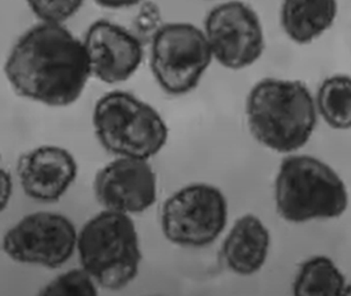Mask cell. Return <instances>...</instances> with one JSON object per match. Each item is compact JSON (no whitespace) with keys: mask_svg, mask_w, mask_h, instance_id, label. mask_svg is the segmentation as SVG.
Instances as JSON below:
<instances>
[{"mask_svg":"<svg viewBox=\"0 0 351 296\" xmlns=\"http://www.w3.org/2000/svg\"><path fill=\"white\" fill-rule=\"evenodd\" d=\"M228 203L213 185L197 183L168 197L161 211V227L169 242L201 248L213 244L225 229Z\"/></svg>","mask_w":351,"mask_h":296,"instance_id":"7","label":"cell"},{"mask_svg":"<svg viewBox=\"0 0 351 296\" xmlns=\"http://www.w3.org/2000/svg\"><path fill=\"white\" fill-rule=\"evenodd\" d=\"M28 8L43 23L61 24L73 19L86 0H25Z\"/></svg>","mask_w":351,"mask_h":296,"instance_id":"18","label":"cell"},{"mask_svg":"<svg viewBox=\"0 0 351 296\" xmlns=\"http://www.w3.org/2000/svg\"><path fill=\"white\" fill-rule=\"evenodd\" d=\"M46 296H94L97 295L95 281L85 269H71L55 277L40 292Z\"/></svg>","mask_w":351,"mask_h":296,"instance_id":"17","label":"cell"},{"mask_svg":"<svg viewBox=\"0 0 351 296\" xmlns=\"http://www.w3.org/2000/svg\"><path fill=\"white\" fill-rule=\"evenodd\" d=\"M5 73L17 95L53 108L75 104L92 77L83 41L64 25L43 22L18 38Z\"/></svg>","mask_w":351,"mask_h":296,"instance_id":"1","label":"cell"},{"mask_svg":"<svg viewBox=\"0 0 351 296\" xmlns=\"http://www.w3.org/2000/svg\"><path fill=\"white\" fill-rule=\"evenodd\" d=\"M92 76L110 85L130 79L143 63L145 49L141 38L120 24L97 20L84 36Z\"/></svg>","mask_w":351,"mask_h":296,"instance_id":"10","label":"cell"},{"mask_svg":"<svg viewBox=\"0 0 351 296\" xmlns=\"http://www.w3.org/2000/svg\"><path fill=\"white\" fill-rule=\"evenodd\" d=\"M77 248L82 267L104 289H123L138 273V234L128 214L100 212L82 227Z\"/></svg>","mask_w":351,"mask_h":296,"instance_id":"3","label":"cell"},{"mask_svg":"<svg viewBox=\"0 0 351 296\" xmlns=\"http://www.w3.org/2000/svg\"><path fill=\"white\" fill-rule=\"evenodd\" d=\"M92 121L102 147L121 157L147 160L167 143L169 130L161 115L129 92L116 90L101 96Z\"/></svg>","mask_w":351,"mask_h":296,"instance_id":"5","label":"cell"},{"mask_svg":"<svg viewBox=\"0 0 351 296\" xmlns=\"http://www.w3.org/2000/svg\"><path fill=\"white\" fill-rule=\"evenodd\" d=\"M1 181H3V185H1V209H5L7 207L8 203L10 201V197L12 194V187H13V183H12V177L10 172H5L3 170V174H1Z\"/></svg>","mask_w":351,"mask_h":296,"instance_id":"20","label":"cell"},{"mask_svg":"<svg viewBox=\"0 0 351 296\" xmlns=\"http://www.w3.org/2000/svg\"><path fill=\"white\" fill-rule=\"evenodd\" d=\"M204 30L188 22L160 26L151 42L152 73L158 85L170 95L196 89L213 60Z\"/></svg>","mask_w":351,"mask_h":296,"instance_id":"6","label":"cell"},{"mask_svg":"<svg viewBox=\"0 0 351 296\" xmlns=\"http://www.w3.org/2000/svg\"><path fill=\"white\" fill-rule=\"evenodd\" d=\"M270 234L260 219L245 215L238 219L223 240L221 256L235 273L250 275L260 271L268 256Z\"/></svg>","mask_w":351,"mask_h":296,"instance_id":"13","label":"cell"},{"mask_svg":"<svg viewBox=\"0 0 351 296\" xmlns=\"http://www.w3.org/2000/svg\"><path fill=\"white\" fill-rule=\"evenodd\" d=\"M17 176L22 190L38 203L58 201L77 177V160L58 146L45 145L20 156Z\"/></svg>","mask_w":351,"mask_h":296,"instance_id":"12","label":"cell"},{"mask_svg":"<svg viewBox=\"0 0 351 296\" xmlns=\"http://www.w3.org/2000/svg\"><path fill=\"white\" fill-rule=\"evenodd\" d=\"M345 277L326 256H315L302 264L295 283L297 296H340L344 294Z\"/></svg>","mask_w":351,"mask_h":296,"instance_id":"15","label":"cell"},{"mask_svg":"<svg viewBox=\"0 0 351 296\" xmlns=\"http://www.w3.org/2000/svg\"><path fill=\"white\" fill-rule=\"evenodd\" d=\"M203 30L213 58L226 69H246L264 53L266 43L260 17L250 5L239 0L213 7L205 17Z\"/></svg>","mask_w":351,"mask_h":296,"instance_id":"8","label":"cell"},{"mask_svg":"<svg viewBox=\"0 0 351 296\" xmlns=\"http://www.w3.org/2000/svg\"><path fill=\"white\" fill-rule=\"evenodd\" d=\"M275 201L283 219L302 223L340 217L348 194L342 179L328 164L312 156H289L281 162Z\"/></svg>","mask_w":351,"mask_h":296,"instance_id":"4","label":"cell"},{"mask_svg":"<svg viewBox=\"0 0 351 296\" xmlns=\"http://www.w3.org/2000/svg\"><path fill=\"white\" fill-rule=\"evenodd\" d=\"M250 133L274 151L289 153L306 145L317 123L316 104L305 84L267 78L246 100Z\"/></svg>","mask_w":351,"mask_h":296,"instance_id":"2","label":"cell"},{"mask_svg":"<svg viewBox=\"0 0 351 296\" xmlns=\"http://www.w3.org/2000/svg\"><path fill=\"white\" fill-rule=\"evenodd\" d=\"M337 15V0H282L280 25L291 42L308 45L332 27Z\"/></svg>","mask_w":351,"mask_h":296,"instance_id":"14","label":"cell"},{"mask_svg":"<svg viewBox=\"0 0 351 296\" xmlns=\"http://www.w3.org/2000/svg\"><path fill=\"white\" fill-rule=\"evenodd\" d=\"M96 5L106 10H124L136 7L145 0H94Z\"/></svg>","mask_w":351,"mask_h":296,"instance_id":"19","label":"cell"},{"mask_svg":"<svg viewBox=\"0 0 351 296\" xmlns=\"http://www.w3.org/2000/svg\"><path fill=\"white\" fill-rule=\"evenodd\" d=\"M77 236L69 218L54 212H36L8 230L3 247L17 262L59 269L73 256Z\"/></svg>","mask_w":351,"mask_h":296,"instance_id":"9","label":"cell"},{"mask_svg":"<svg viewBox=\"0 0 351 296\" xmlns=\"http://www.w3.org/2000/svg\"><path fill=\"white\" fill-rule=\"evenodd\" d=\"M316 106L328 126L351 128V77L332 76L324 80L318 89Z\"/></svg>","mask_w":351,"mask_h":296,"instance_id":"16","label":"cell"},{"mask_svg":"<svg viewBox=\"0 0 351 296\" xmlns=\"http://www.w3.org/2000/svg\"><path fill=\"white\" fill-rule=\"evenodd\" d=\"M94 193L98 203L106 209L143 213L157 198V177L147 160L118 158L97 172Z\"/></svg>","mask_w":351,"mask_h":296,"instance_id":"11","label":"cell"},{"mask_svg":"<svg viewBox=\"0 0 351 296\" xmlns=\"http://www.w3.org/2000/svg\"><path fill=\"white\" fill-rule=\"evenodd\" d=\"M343 295H351V285L345 287L344 294Z\"/></svg>","mask_w":351,"mask_h":296,"instance_id":"21","label":"cell"}]
</instances>
